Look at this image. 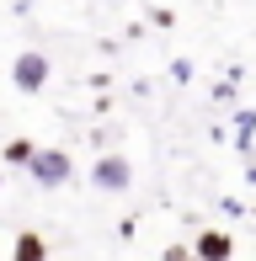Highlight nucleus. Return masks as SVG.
I'll return each instance as SVG.
<instances>
[{
	"label": "nucleus",
	"mask_w": 256,
	"mask_h": 261,
	"mask_svg": "<svg viewBox=\"0 0 256 261\" xmlns=\"http://www.w3.org/2000/svg\"><path fill=\"white\" fill-rule=\"evenodd\" d=\"M11 256H16V261H43L48 245H43V234H21V240L11 245Z\"/></svg>",
	"instance_id": "nucleus-5"
},
{
	"label": "nucleus",
	"mask_w": 256,
	"mask_h": 261,
	"mask_svg": "<svg viewBox=\"0 0 256 261\" xmlns=\"http://www.w3.org/2000/svg\"><path fill=\"white\" fill-rule=\"evenodd\" d=\"M192 251H197V256H208V261H224L229 251H235V240H229L224 229H203V234H197V245H192Z\"/></svg>",
	"instance_id": "nucleus-4"
},
{
	"label": "nucleus",
	"mask_w": 256,
	"mask_h": 261,
	"mask_svg": "<svg viewBox=\"0 0 256 261\" xmlns=\"http://www.w3.org/2000/svg\"><path fill=\"white\" fill-rule=\"evenodd\" d=\"M32 149H38L32 139H11V144H6V165H27V160H32Z\"/></svg>",
	"instance_id": "nucleus-6"
},
{
	"label": "nucleus",
	"mask_w": 256,
	"mask_h": 261,
	"mask_svg": "<svg viewBox=\"0 0 256 261\" xmlns=\"http://www.w3.org/2000/svg\"><path fill=\"white\" fill-rule=\"evenodd\" d=\"M48 75H54V64H48L43 54H21L16 64H11V86L27 91V96H38V91L48 86Z\"/></svg>",
	"instance_id": "nucleus-3"
},
{
	"label": "nucleus",
	"mask_w": 256,
	"mask_h": 261,
	"mask_svg": "<svg viewBox=\"0 0 256 261\" xmlns=\"http://www.w3.org/2000/svg\"><path fill=\"white\" fill-rule=\"evenodd\" d=\"M27 171H32V181H38V187H64L75 165H69V155H64V149H32Z\"/></svg>",
	"instance_id": "nucleus-2"
},
{
	"label": "nucleus",
	"mask_w": 256,
	"mask_h": 261,
	"mask_svg": "<svg viewBox=\"0 0 256 261\" xmlns=\"http://www.w3.org/2000/svg\"><path fill=\"white\" fill-rule=\"evenodd\" d=\"M91 187H96V192H128V187H134L128 155H101L96 165H91Z\"/></svg>",
	"instance_id": "nucleus-1"
}]
</instances>
